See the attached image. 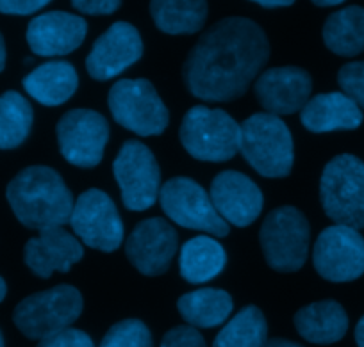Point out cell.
<instances>
[{"instance_id":"obj_1","label":"cell","mask_w":364,"mask_h":347,"mask_svg":"<svg viewBox=\"0 0 364 347\" xmlns=\"http://www.w3.org/2000/svg\"><path fill=\"white\" fill-rule=\"evenodd\" d=\"M268 57L264 31L252 20L230 16L202 34L182 66V79L200 100L232 101L247 93Z\"/></svg>"},{"instance_id":"obj_2","label":"cell","mask_w":364,"mask_h":347,"mask_svg":"<svg viewBox=\"0 0 364 347\" xmlns=\"http://www.w3.org/2000/svg\"><path fill=\"white\" fill-rule=\"evenodd\" d=\"M6 196L16 219L38 231L70 223L75 203L61 175L47 166H31L20 171L9 182Z\"/></svg>"},{"instance_id":"obj_3","label":"cell","mask_w":364,"mask_h":347,"mask_svg":"<svg viewBox=\"0 0 364 347\" xmlns=\"http://www.w3.org/2000/svg\"><path fill=\"white\" fill-rule=\"evenodd\" d=\"M240 152L266 178H284L295 163L293 136L281 116L257 112L241 123Z\"/></svg>"},{"instance_id":"obj_4","label":"cell","mask_w":364,"mask_h":347,"mask_svg":"<svg viewBox=\"0 0 364 347\" xmlns=\"http://www.w3.org/2000/svg\"><path fill=\"white\" fill-rule=\"evenodd\" d=\"M178 138L193 159L225 163L240 152L241 125L222 109L195 105L184 116Z\"/></svg>"},{"instance_id":"obj_5","label":"cell","mask_w":364,"mask_h":347,"mask_svg":"<svg viewBox=\"0 0 364 347\" xmlns=\"http://www.w3.org/2000/svg\"><path fill=\"white\" fill-rule=\"evenodd\" d=\"M320 199L325 214L336 224L364 228V163L343 153L325 166L320 180Z\"/></svg>"},{"instance_id":"obj_6","label":"cell","mask_w":364,"mask_h":347,"mask_svg":"<svg viewBox=\"0 0 364 347\" xmlns=\"http://www.w3.org/2000/svg\"><path fill=\"white\" fill-rule=\"evenodd\" d=\"M311 228L307 217L295 206H279L266 216L259 231L262 253L277 272H296L309 257Z\"/></svg>"},{"instance_id":"obj_7","label":"cell","mask_w":364,"mask_h":347,"mask_svg":"<svg viewBox=\"0 0 364 347\" xmlns=\"http://www.w3.org/2000/svg\"><path fill=\"white\" fill-rule=\"evenodd\" d=\"M82 294L72 285H58L26 297L15 308L16 328L33 340H43L70 328L82 314Z\"/></svg>"},{"instance_id":"obj_8","label":"cell","mask_w":364,"mask_h":347,"mask_svg":"<svg viewBox=\"0 0 364 347\" xmlns=\"http://www.w3.org/2000/svg\"><path fill=\"white\" fill-rule=\"evenodd\" d=\"M114 121L127 131L149 138L166 131L170 112L146 79L118 80L107 97Z\"/></svg>"},{"instance_id":"obj_9","label":"cell","mask_w":364,"mask_h":347,"mask_svg":"<svg viewBox=\"0 0 364 347\" xmlns=\"http://www.w3.org/2000/svg\"><path fill=\"white\" fill-rule=\"evenodd\" d=\"M159 202L164 214L178 226L211 237L229 236V223L216 212L208 191L191 178L175 177L161 185Z\"/></svg>"},{"instance_id":"obj_10","label":"cell","mask_w":364,"mask_h":347,"mask_svg":"<svg viewBox=\"0 0 364 347\" xmlns=\"http://www.w3.org/2000/svg\"><path fill=\"white\" fill-rule=\"evenodd\" d=\"M70 226L80 243L111 253L124 243V223L113 199L100 189H87L73 203Z\"/></svg>"},{"instance_id":"obj_11","label":"cell","mask_w":364,"mask_h":347,"mask_svg":"<svg viewBox=\"0 0 364 347\" xmlns=\"http://www.w3.org/2000/svg\"><path fill=\"white\" fill-rule=\"evenodd\" d=\"M113 171L125 209L143 212L159 199V164L146 145L134 139L125 143L114 159Z\"/></svg>"},{"instance_id":"obj_12","label":"cell","mask_w":364,"mask_h":347,"mask_svg":"<svg viewBox=\"0 0 364 347\" xmlns=\"http://www.w3.org/2000/svg\"><path fill=\"white\" fill-rule=\"evenodd\" d=\"M59 150L70 164L77 167H95L104 157L109 139V123L100 112L91 109H73L58 121Z\"/></svg>"},{"instance_id":"obj_13","label":"cell","mask_w":364,"mask_h":347,"mask_svg":"<svg viewBox=\"0 0 364 347\" xmlns=\"http://www.w3.org/2000/svg\"><path fill=\"white\" fill-rule=\"evenodd\" d=\"M314 269L334 283L353 282L364 275V239L359 230L343 224L328 226L318 236L313 250Z\"/></svg>"},{"instance_id":"obj_14","label":"cell","mask_w":364,"mask_h":347,"mask_svg":"<svg viewBox=\"0 0 364 347\" xmlns=\"http://www.w3.org/2000/svg\"><path fill=\"white\" fill-rule=\"evenodd\" d=\"M177 231L163 217L141 221L125 241L129 262L145 276L164 275L177 253Z\"/></svg>"},{"instance_id":"obj_15","label":"cell","mask_w":364,"mask_h":347,"mask_svg":"<svg viewBox=\"0 0 364 347\" xmlns=\"http://www.w3.org/2000/svg\"><path fill=\"white\" fill-rule=\"evenodd\" d=\"M143 55V41L138 29L127 22H117L93 43L86 59V70L95 80H109L120 75Z\"/></svg>"},{"instance_id":"obj_16","label":"cell","mask_w":364,"mask_h":347,"mask_svg":"<svg viewBox=\"0 0 364 347\" xmlns=\"http://www.w3.org/2000/svg\"><path fill=\"white\" fill-rule=\"evenodd\" d=\"M313 80L311 75L296 66L266 70L255 80L254 93L266 112L288 116L302 111L309 101Z\"/></svg>"},{"instance_id":"obj_17","label":"cell","mask_w":364,"mask_h":347,"mask_svg":"<svg viewBox=\"0 0 364 347\" xmlns=\"http://www.w3.org/2000/svg\"><path fill=\"white\" fill-rule=\"evenodd\" d=\"M211 202L223 221L245 228L254 223L262 212L261 189L240 171H222L211 184Z\"/></svg>"},{"instance_id":"obj_18","label":"cell","mask_w":364,"mask_h":347,"mask_svg":"<svg viewBox=\"0 0 364 347\" xmlns=\"http://www.w3.org/2000/svg\"><path fill=\"white\" fill-rule=\"evenodd\" d=\"M87 23L77 15L50 11L36 16L27 27V43L41 57L66 55L82 45Z\"/></svg>"},{"instance_id":"obj_19","label":"cell","mask_w":364,"mask_h":347,"mask_svg":"<svg viewBox=\"0 0 364 347\" xmlns=\"http://www.w3.org/2000/svg\"><path fill=\"white\" fill-rule=\"evenodd\" d=\"M82 257V244L63 226L41 230L40 236L31 239L23 250L27 268L43 280L50 278L55 271L68 272Z\"/></svg>"},{"instance_id":"obj_20","label":"cell","mask_w":364,"mask_h":347,"mask_svg":"<svg viewBox=\"0 0 364 347\" xmlns=\"http://www.w3.org/2000/svg\"><path fill=\"white\" fill-rule=\"evenodd\" d=\"M302 125L309 132L355 131L363 125V111L341 91L316 94L300 111Z\"/></svg>"},{"instance_id":"obj_21","label":"cell","mask_w":364,"mask_h":347,"mask_svg":"<svg viewBox=\"0 0 364 347\" xmlns=\"http://www.w3.org/2000/svg\"><path fill=\"white\" fill-rule=\"evenodd\" d=\"M295 328L307 342L327 346L339 342L345 336L348 329V315L336 301H318L296 312Z\"/></svg>"},{"instance_id":"obj_22","label":"cell","mask_w":364,"mask_h":347,"mask_svg":"<svg viewBox=\"0 0 364 347\" xmlns=\"http://www.w3.org/2000/svg\"><path fill=\"white\" fill-rule=\"evenodd\" d=\"M77 86H79V77L75 68L66 61L45 62L23 79V87L27 93L48 107L65 104L75 93Z\"/></svg>"},{"instance_id":"obj_23","label":"cell","mask_w":364,"mask_h":347,"mask_svg":"<svg viewBox=\"0 0 364 347\" xmlns=\"http://www.w3.org/2000/svg\"><path fill=\"white\" fill-rule=\"evenodd\" d=\"M227 253L211 236H198L184 243L178 257L181 276L190 283H205L223 271Z\"/></svg>"},{"instance_id":"obj_24","label":"cell","mask_w":364,"mask_h":347,"mask_svg":"<svg viewBox=\"0 0 364 347\" xmlns=\"http://www.w3.org/2000/svg\"><path fill=\"white\" fill-rule=\"evenodd\" d=\"M178 314L193 328H216L232 314V297L222 289H197L177 301Z\"/></svg>"},{"instance_id":"obj_25","label":"cell","mask_w":364,"mask_h":347,"mask_svg":"<svg viewBox=\"0 0 364 347\" xmlns=\"http://www.w3.org/2000/svg\"><path fill=\"white\" fill-rule=\"evenodd\" d=\"M150 15L166 34H195L208 18V0H150Z\"/></svg>"},{"instance_id":"obj_26","label":"cell","mask_w":364,"mask_h":347,"mask_svg":"<svg viewBox=\"0 0 364 347\" xmlns=\"http://www.w3.org/2000/svg\"><path fill=\"white\" fill-rule=\"evenodd\" d=\"M327 48L343 57H353L364 52V8L348 6L332 13L323 26Z\"/></svg>"},{"instance_id":"obj_27","label":"cell","mask_w":364,"mask_h":347,"mask_svg":"<svg viewBox=\"0 0 364 347\" xmlns=\"http://www.w3.org/2000/svg\"><path fill=\"white\" fill-rule=\"evenodd\" d=\"M268 324L257 307H245L216 335L213 347H264Z\"/></svg>"},{"instance_id":"obj_28","label":"cell","mask_w":364,"mask_h":347,"mask_svg":"<svg viewBox=\"0 0 364 347\" xmlns=\"http://www.w3.org/2000/svg\"><path fill=\"white\" fill-rule=\"evenodd\" d=\"M34 112L29 101L16 91L0 97V148L13 150L22 145L33 127Z\"/></svg>"},{"instance_id":"obj_29","label":"cell","mask_w":364,"mask_h":347,"mask_svg":"<svg viewBox=\"0 0 364 347\" xmlns=\"http://www.w3.org/2000/svg\"><path fill=\"white\" fill-rule=\"evenodd\" d=\"M99 347H154L152 335L145 322L125 319L111 326Z\"/></svg>"},{"instance_id":"obj_30","label":"cell","mask_w":364,"mask_h":347,"mask_svg":"<svg viewBox=\"0 0 364 347\" xmlns=\"http://www.w3.org/2000/svg\"><path fill=\"white\" fill-rule=\"evenodd\" d=\"M338 82L341 87V93H345L350 100L355 101L364 109V61L348 62L343 66L338 73Z\"/></svg>"},{"instance_id":"obj_31","label":"cell","mask_w":364,"mask_h":347,"mask_svg":"<svg viewBox=\"0 0 364 347\" xmlns=\"http://www.w3.org/2000/svg\"><path fill=\"white\" fill-rule=\"evenodd\" d=\"M161 347H208L204 336L193 326L171 328L161 340Z\"/></svg>"},{"instance_id":"obj_32","label":"cell","mask_w":364,"mask_h":347,"mask_svg":"<svg viewBox=\"0 0 364 347\" xmlns=\"http://www.w3.org/2000/svg\"><path fill=\"white\" fill-rule=\"evenodd\" d=\"M38 347H95V343L87 333L75 328H66L40 340Z\"/></svg>"},{"instance_id":"obj_33","label":"cell","mask_w":364,"mask_h":347,"mask_svg":"<svg viewBox=\"0 0 364 347\" xmlns=\"http://www.w3.org/2000/svg\"><path fill=\"white\" fill-rule=\"evenodd\" d=\"M50 2L52 0H0V13L20 16L33 15Z\"/></svg>"},{"instance_id":"obj_34","label":"cell","mask_w":364,"mask_h":347,"mask_svg":"<svg viewBox=\"0 0 364 347\" xmlns=\"http://www.w3.org/2000/svg\"><path fill=\"white\" fill-rule=\"evenodd\" d=\"M122 0H72V6L84 15H111L120 8Z\"/></svg>"},{"instance_id":"obj_35","label":"cell","mask_w":364,"mask_h":347,"mask_svg":"<svg viewBox=\"0 0 364 347\" xmlns=\"http://www.w3.org/2000/svg\"><path fill=\"white\" fill-rule=\"evenodd\" d=\"M252 2L262 6V8H288L295 0H252Z\"/></svg>"},{"instance_id":"obj_36","label":"cell","mask_w":364,"mask_h":347,"mask_svg":"<svg viewBox=\"0 0 364 347\" xmlns=\"http://www.w3.org/2000/svg\"><path fill=\"white\" fill-rule=\"evenodd\" d=\"M264 347H304L300 343L291 342V340H286V338H272L266 342Z\"/></svg>"},{"instance_id":"obj_37","label":"cell","mask_w":364,"mask_h":347,"mask_svg":"<svg viewBox=\"0 0 364 347\" xmlns=\"http://www.w3.org/2000/svg\"><path fill=\"white\" fill-rule=\"evenodd\" d=\"M355 342H357V346H359V347H364V315L360 317V321L357 322Z\"/></svg>"},{"instance_id":"obj_38","label":"cell","mask_w":364,"mask_h":347,"mask_svg":"<svg viewBox=\"0 0 364 347\" xmlns=\"http://www.w3.org/2000/svg\"><path fill=\"white\" fill-rule=\"evenodd\" d=\"M4 66H6V43L2 34H0V72L4 70Z\"/></svg>"},{"instance_id":"obj_39","label":"cell","mask_w":364,"mask_h":347,"mask_svg":"<svg viewBox=\"0 0 364 347\" xmlns=\"http://www.w3.org/2000/svg\"><path fill=\"white\" fill-rule=\"evenodd\" d=\"M314 4L320 6V8H328V6H339L343 4L345 0H313Z\"/></svg>"},{"instance_id":"obj_40","label":"cell","mask_w":364,"mask_h":347,"mask_svg":"<svg viewBox=\"0 0 364 347\" xmlns=\"http://www.w3.org/2000/svg\"><path fill=\"white\" fill-rule=\"evenodd\" d=\"M6 292H8V287H6L4 278H2V276H0V301L4 299V297H6Z\"/></svg>"},{"instance_id":"obj_41","label":"cell","mask_w":364,"mask_h":347,"mask_svg":"<svg viewBox=\"0 0 364 347\" xmlns=\"http://www.w3.org/2000/svg\"><path fill=\"white\" fill-rule=\"evenodd\" d=\"M0 347H4V336H2V331H0Z\"/></svg>"}]
</instances>
